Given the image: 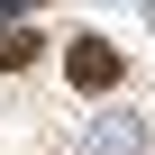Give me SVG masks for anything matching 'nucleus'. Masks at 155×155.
Returning <instances> with one entry per match:
<instances>
[{"label":"nucleus","instance_id":"f257e3e1","mask_svg":"<svg viewBox=\"0 0 155 155\" xmlns=\"http://www.w3.org/2000/svg\"><path fill=\"white\" fill-rule=\"evenodd\" d=\"M64 64H73V82H82V91H110V82H119V46H101V37H82Z\"/></svg>","mask_w":155,"mask_h":155},{"label":"nucleus","instance_id":"f03ea898","mask_svg":"<svg viewBox=\"0 0 155 155\" xmlns=\"http://www.w3.org/2000/svg\"><path fill=\"white\" fill-rule=\"evenodd\" d=\"M37 28H18V18H0V73H18V64H37Z\"/></svg>","mask_w":155,"mask_h":155}]
</instances>
